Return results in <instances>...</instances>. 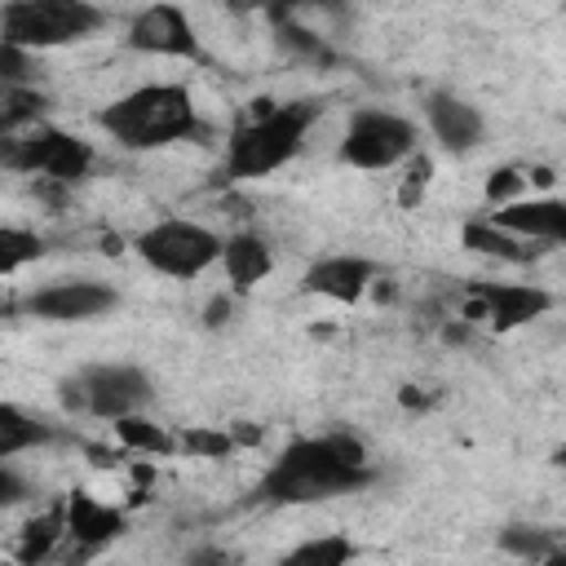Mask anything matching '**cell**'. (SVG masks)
Masks as SVG:
<instances>
[{
  "label": "cell",
  "instance_id": "1",
  "mask_svg": "<svg viewBox=\"0 0 566 566\" xmlns=\"http://www.w3.org/2000/svg\"><path fill=\"white\" fill-rule=\"evenodd\" d=\"M371 482L367 447L345 433H318V438H296L279 451V460L261 478V500L270 504H318L332 495L363 491Z\"/></svg>",
  "mask_w": 566,
  "mask_h": 566
},
{
  "label": "cell",
  "instance_id": "2",
  "mask_svg": "<svg viewBox=\"0 0 566 566\" xmlns=\"http://www.w3.org/2000/svg\"><path fill=\"white\" fill-rule=\"evenodd\" d=\"M97 124L124 150H159L199 137V106L186 84H142L97 111Z\"/></svg>",
  "mask_w": 566,
  "mask_h": 566
},
{
  "label": "cell",
  "instance_id": "3",
  "mask_svg": "<svg viewBox=\"0 0 566 566\" xmlns=\"http://www.w3.org/2000/svg\"><path fill=\"white\" fill-rule=\"evenodd\" d=\"M318 115H323L318 102H256V111L239 119L226 142V177L252 181L296 159Z\"/></svg>",
  "mask_w": 566,
  "mask_h": 566
},
{
  "label": "cell",
  "instance_id": "4",
  "mask_svg": "<svg viewBox=\"0 0 566 566\" xmlns=\"http://www.w3.org/2000/svg\"><path fill=\"white\" fill-rule=\"evenodd\" d=\"M102 27H106V13L93 0H4L0 4V35L27 53L80 44Z\"/></svg>",
  "mask_w": 566,
  "mask_h": 566
},
{
  "label": "cell",
  "instance_id": "5",
  "mask_svg": "<svg viewBox=\"0 0 566 566\" xmlns=\"http://www.w3.org/2000/svg\"><path fill=\"white\" fill-rule=\"evenodd\" d=\"M133 252L164 279H177V283H190L199 279L203 270L217 265L221 256V234L190 221V217H164L155 226H146L137 239H133Z\"/></svg>",
  "mask_w": 566,
  "mask_h": 566
},
{
  "label": "cell",
  "instance_id": "6",
  "mask_svg": "<svg viewBox=\"0 0 566 566\" xmlns=\"http://www.w3.org/2000/svg\"><path fill=\"white\" fill-rule=\"evenodd\" d=\"M416 146H420V128L407 115L380 111V106H363V111L349 115L336 155L349 168L380 172V168H398L407 155H416Z\"/></svg>",
  "mask_w": 566,
  "mask_h": 566
},
{
  "label": "cell",
  "instance_id": "7",
  "mask_svg": "<svg viewBox=\"0 0 566 566\" xmlns=\"http://www.w3.org/2000/svg\"><path fill=\"white\" fill-rule=\"evenodd\" d=\"M62 398L66 407H80L97 420H115L128 411H146L155 398V385L133 363H93L80 376L62 380Z\"/></svg>",
  "mask_w": 566,
  "mask_h": 566
},
{
  "label": "cell",
  "instance_id": "8",
  "mask_svg": "<svg viewBox=\"0 0 566 566\" xmlns=\"http://www.w3.org/2000/svg\"><path fill=\"white\" fill-rule=\"evenodd\" d=\"M265 18L283 49H292L296 57H310V62H332V44L310 31V18H318V27L323 22L345 27L349 0H265Z\"/></svg>",
  "mask_w": 566,
  "mask_h": 566
},
{
  "label": "cell",
  "instance_id": "9",
  "mask_svg": "<svg viewBox=\"0 0 566 566\" xmlns=\"http://www.w3.org/2000/svg\"><path fill=\"white\" fill-rule=\"evenodd\" d=\"M548 310H553V292H544L535 283H473L464 292V318L486 323L495 332L522 327Z\"/></svg>",
  "mask_w": 566,
  "mask_h": 566
},
{
  "label": "cell",
  "instance_id": "10",
  "mask_svg": "<svg viewBox=\"0 0 566 566\" xmlns=\"http://www.w3.org/2000/svg\"><path fill=\"white\" fill-rule=\"evenodd\" d=\"M128 49H137V53H150V57H203V49H199V31H195V22H190V13L181 9V4H172V0H155V4H146L133 22H128Z\"/></svg>",
  "mask_w": 566,
  "mask_h": 566
},
{
  "label": "cell",
  "instance_id": "11",
  "mask_svg": "<svg viewBox=\"0 0 566 566\" xmlns=\"http://www.w3.org/2000/svg\"><path fill=\"white\" fill-rule=\"evenodd\" d=\"M119 305V292L106 287V283H93V279H66V283H49V287H35L22 310L31 318H44V323H88V318H102Z\"/></svg>",
  "mask_w": 566,
  "mask_h": 566
},
{
  "label": "cell",
  "instance_id": "12",
  "mask_svg": "<svg viewBox=\"0 0 566 566\" xmlns=\"http://www.w3.org/2000/svg\"><path fill=\"white\" fill-rule=\"evenodd\" d=\"M380 274V265L371 256H354V252H336V256H318L305 274H301V292L310 296H327L336 305H354L367 296L371 279Z\"/></svg>",
  "mask_w": 566,
  "mask_h": 566
},
{
  "label": "cell",
  "instance_id": "13",
  "mask_svg": "<svg viewBox=\"0 0 566 566\" xmlns=\"http://www.w3.org/2000/svg\"><path fill=\"white\" fill-rule=\"evenodd\" d=\"M424 119H429L433 142H442V150H455V155L473 150L482 142V133H486L482 111L473 102L455 97V93H442V88L424 97Z\"/></svg>",
  "mask_w": 566,
  "mask_h": 566
},
{
  "label": "cell",
  "instance_id": "14",
  "mask_svg": "<svg viewBox=\"0 0 566 566\" xmlns=\"http://www.w3.org/2000/svg\"><path fill=\"white\" fill-rule=\"evenodd\" d=\"M486 221L517 239H531V243L566 239V203L562 199H509V203H495V212Z\"/></svg>",
  "mask_w": 566,
  "mask_h": 566
},
{
  "label": "cell",
  "instance_id": "15",
  "mask_svg": "<svg viewBox=\"0 0 566 566\" xmlns=\"http://www.w3.org/2000/svg\"><path fill=\"white\" fill-rule=\"evenodd\" d=\"M217 265L226 270V279H230L234 292H248V287H256V283L274 270V252H270V243H265L261 234L239 230V234L221 239V256H217Z\"/></svg>",
  "mask_w": 566,
  "mask_h": 566
},
{
  "label": "cell",
  "instance_id": "16",
  "mask_svg": "<svg viewBox=\"0 0 566 566\" xmlns=\"http://www.w3.org/2000/svg\"><path fill=\"white\" fill-rule=\"evenodd\" d=\"M62 526L80 544H106V539H115L124 531V513H115V509H106V504H97L93 495L80 491V495H71Z\"/></svg>",
  "mask_w": 566,
  "mask_h": 566
},
{
  "label": "cell",
  "instance_id": "17",
  "mask_svg": "<svg viewBox=\"0 0 566 566\" xmlns=\"http://www.w3.org/2000/svg\"><path fill=\"white\" fill-rule=\"evenodd\" d=\"M53 442V429L35 416H27L18 402H0V460L9 455H22V451H35Z\"/></svg>",
  "mask_w": 566,
  "mask_h": 566
},
{
  "label": "cell",
  "instance_id": "18",
  "mask_svg": "<svg viewBox=\"0 0 566 566\" xmlns=\"http://www.w3.org/2000/svg\"><path fill=\"white\" fill-rule=\"evenodd\" d=\"M111 429H115V438H119L124 447H133V451H150V455H172V451H177V438H172L168 429H159L146 411L115 416Z\"/></svg>",
  "mask_w": 566,
  "mask_h": 566
},
{
  "label": "cell",
  "instance_id": "19",
  "mask_svg": "<svg viewBox=\"0 0 566 566\" xmlns=\"http://www.w3.org/2000/svg\"><path fill=\"white\" fill-rule=\"evenodd\" d=\"M464 243L473 252H486V256H500V261H531L539 252V248H526L531 239H517V234H509V230H500L491 221H469L464 226Z\"/></svg>",
  "mask_w": 566,
  "mask_h": 566
},
{
  "label": "cell",
  "instance_id": "20",
  "mask_svg": "<svg viewBox=\"0 0 566 566\" xmlns=\"http://www.w3.org/2000/svg\"><path fill=\"white\" fill-rule=\"evenodd\" d=\"M44 256V239L22 226H0V274H18L22 265Z\"/></svg>",
  "mask_w": 566,
  "mask_h": 566
},
{
  "label": "cell",
  "instance_id": "21",
  "mask_svg": "<svg viewBox=\"0 0 566 566\" xmlns=\"http://www.w3.org/2000/svg\"><path fill=\"white\" fill-rule=\"evenodd\" d=\"M349 557H358V548H354L345 535H323V539L296 544V548L287 553V562H310V566H345Z\"/></svg>",
  "mask_w": 566,
  "mask_h": 566
},
{
  "label": "cell",
  "instance_id": "22",
  "mask_svg": "<svg viewBox=\"0 0 566 566\" xmlns=\"http://www.w3.org/2000/svg\"><path fill=\"white\" fill-rule=\"evenodd\" d=\"M22 84H31V53L0 35V93L22 88Z\"/></svg>",
  "mask_w": 566,
  "mask_h": 566
},
{
  "label": "cell",
  "instance_id": "23",
  "mask_svg": "<svg viewBox=\"0 0 566 566\" xmlns=\"http://www.w3.org/2000/svg\"><path fill=\"white\" fill-rule=\"evenodd\" d=\"M177 447H186L190 455H230V451H234V438L212 433V429H186V433L177 438Z\"/></svg>",
  "mask_w": 566,
  "mask_h": 566
},
{
  "label": "cell",
  "instance_id": "24",
  "mask_svg": "<svg viewBox=\"0 0 566 566\" xmlns=\"http://www.w3.org/2000/svg\"><path fill=\"white\" fill-rule=\"evenodd\" d=\"M57 531H66V526H62V513H49V517L31 522V526H27V544H22V557H44V553H49V544L57 539Z\"/></svg>",
  "mask_w": 566,
  "mask_h": 566
},
{
  "label": "cell",
  "instance_id": "25",
  "mask_svg": "<svg viewBox=\"0 0 566 566\" xmlns=\"http://www.w3.org/2000/svg\"><path fill=\"white\" fill-rule=\"evenodd\" d=\"M504 548L517 553V557H548V553H553V544H548L535 526H509V531H504Z\"/></svg>",
  "mask_w": 566,
  "mask_h": 566
},
{
  "label": "cell",
  "instance_id": "26",
  "mask_svg": "<svg viewBox=\"0 0 566 566\" xmlns=\"http://www.w3.org/2000/svg\"><path fill=\"white\" fill-rule=\"evenodd\" d=\"M27 478L9 464V460H0V509H13V504H22L27 500Z\"/></svg>",
  "mask_w": 566,
  "mask_h": 566
},
{
  "label": "cell",
  "instance_id": "27",
  "mask_svg": "<svg viewBox=\"0 0 566 566\" xmlns=\"http://www.w3.org/2000/svg\"><path fill=\"white\" fill-rule=\"evenodd\" d=\"M517 190H522V177H517L513 168H500V172H491V181H486V195H491L495 203H509Z\"/></svg>",
  "mask_w": 566,
  "mask_h": 566
}]
</instances>
